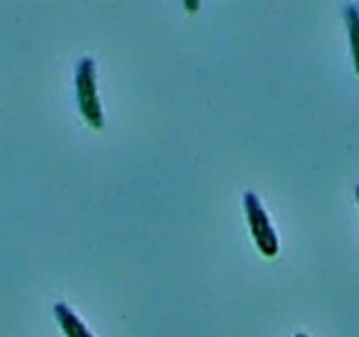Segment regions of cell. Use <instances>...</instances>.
<instances>
[{
  "label": "cell",
  "instance_id": "cell-3",
  "mask_svg": "<svg viewBox=\"0 0 359 337\" xmlns=\"http://www.w3.org/2000/svg\"><path fill=\"white\" fill-rule=\"evenodd\" d=\"M54 319L61 326L65 337H95L88 331V326L76 317L74 310L67 303H56L54 306Z\"/></svg>",
  "mask_w": 359,
  "mask_h": 337
},
{
  "label": "cell",
  "instance_id": "cell-6",
  "mask_svg": "<svg viewBox=\"0 0 359 337\" xmlns=\"http://www.w3.org/2000/svg\"><path fill=\"white\" fill-rule=\"evenodd\" d=\"M294 337H308L306 333H299V335H294Z\"/></svg>",
  "mask_w": 359,
  "mask_h": 337
},
{
  "label": "cell",
  "instance_id": "cell-1",
  "mask_svg": "<svg viewBox=\"0 0 359 337\" xmlns=\"http://www.w3.org/2000/svg\"><path fill=\"white\" fill-rule=\"evenodd\" d=\"M74 93H76V104L81 110V117L90 128L101 131L104 128V108L99 101V90H97V67L90 56H83L76 65L74 74Z\"/></svg>",
  "mask_w": 359,
  "mask_h": 337
},
{
  "label": "cell",
  "instance_id": "cell-5",
  "mask_svg": "<svg viewBox=\"0 0 359 337\" xmlns=\"http://www.w3.org/2000/svg\"><path fill=\"white\" fill-rule=\"evenodd\" d=\"M355 200H357V205H359V185L355 187Z\"/></svg>",
  "mask_w": 359,
  "mask_h": 337
},
{
  "label": "cell",
  "instance_id": "cell-4",
  "mask_svg": "<svg viewBox=\"0 0 359 337\" xmlns=\"http://www.w3.org/2000/svg\"><path fill=\"white\" fill-rule=\"evenodd\" d=\"M344 18H346V29H348V41H351L353 65H355V72L359 77V7L346 5Z\"/></svg>",
  "mask_w": 359,
  "mask_h": 337
},
{
  "label": "cell",
  "instance_id": "cell-2",
  "mask_svg": "<svg viewBox=\"0 0 359 337\" xmlns=\"http://www.w3.org/2000/svg\"><path fill=\"white\" fill-rule=\"evenodd\" d=\"M243 205H245L247 225H250V234H252V239L258 247V252L267 258L278 256V250H280L278 234L274 230L272 220H269V216H267L261 198H258L254 191H247V194L243 196Z\"/></svg>",
  "mask_w": 359,
  "mask_h": 337
}]
</instances>
